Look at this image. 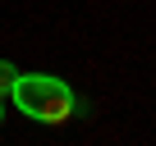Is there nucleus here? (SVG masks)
Wrapping results in <instances>:
<instances>
[{"instance_id": "nucleus-1", "label": "nucleus", "mask_w": 156, "mask_h": 146, "mask_svg": "<svg viewBox=\"0 0 156 146\" xmlns=\"http://www.w3.org/2000/svg\"><path fill=\"white\" fill-rule=\"evenodd\" d=\"M14 105L37 119V123H69L78 110V96L69 91V82L51 78V73H19L14 78Z\"/></svg>"}, {"instance_id": "nucleus-2", "label": "nucleus", "mask_w": 156, "mask_h": 146, "mask_svg": "<svg viewBox=\"0 0 156 146\" xmlns=\"http://www.w3.org/2000/svg\"><path fill=\"white\" fill-rule=\"evenodd\" d=\"M14 78H19V68H14L9 59H0V96H9V91H14Z\"/></svg>"}, {"instance_id": "nucleus-3", "label": "nucleus", "mask_w": 156, "mask_h": 146, "mask_svg": "<svg viewBox=\"0 0 156 146\" xmlns=\"http://www.w3.org/2000/svg\"><path fill=\"white\" fill-rule=\"evenodd\" d=\"M0 119H5V96H0Z\"/></svg>"}]
</instances>
